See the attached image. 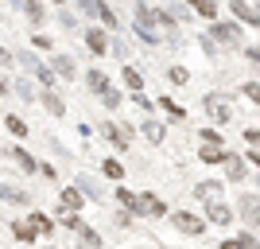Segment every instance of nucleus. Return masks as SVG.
I'll return each mask as SVG.
<instances>
[{
	"instance_id": "49",
	"label": "nucleus",
	"mask_w": 260,
	"mask_h": 249,
	"mask_svg": "<svg viewBox=\"0 0 260 249\" xmlns=\"http://www.w3.org/2000/svg\"><path fill=\"white\" fill-rule=\"evenodd\" d=\"M8 94H12V82H8L4 74H0V98H8Z\"/></svg>"
},
{
	"instance_id": "41",
	"label": "nucleus",
	"mask_w": 260,
	"mask_h": 249,
	"mask_svg": "<svg viewBox=\"0 0 260 249\" xmlns=\"http://www.w3.org/2000/svg\"><path fill=\"white\" fill-rule=\"evenodd\" d=\"M0 66H4V70H16V51H12V47H0Z\"/></svg>"
},
{
	"instance_id": "25",
	"label": "nucleus",
	"mask_w": 260,
	"mask_h": 249,
	"mask_svg": "<svg viewBox=\"0 0 260 249\" xmlns=\"http://www.w3.org/2000/svg\"><path fill=\"white\" fill-rule=\"evenodd\" d=\"M27 222L35 226V234H39V238H51V234H54V218H47L43 210H31V214H27Z\"/></svg>"
},
{
	"instance_id": "14",
	"label": "nucleus",
	"mask_w": 260,
	"mask_h": 249,
	"mask_svg": "<svg viewBox=\"0 0 260 249\" xmlns=\"http://www.w3.org/2000/svg\"><path fill=\"white\" fill-rule=\"evenodd\" d=\"M221 191H225L221 179H202V183L194 187V199L198 203H221Z\"/></svg>"
},
{
	"instance_id": "17",
	"label": "nucleus",
	"mask_w": 260,
	"mask_h": 249,
	"mask_svg": "<svg viewBox=\"0 0 260 249\" xmlns=\"http://www.w3.org/2000/svg\"><path fill=\"white\" fill-rule=\"evenodd\" d=\"M23 16H27V23L31 27H43L47 23V0H23Z\"/></svg>"
},
{
	"instance_id": "20",
	"label": "nucleus",
	"mask_w": 260,
	"mask_h": 249,
	"mask_svg": "<svg viewBox=\"0 0 260 249\" xmlns=\"http://www.w3.org/2000/svg\"><path fill=\"white\" fill-rule=\"evenodd\" d=\"M74 187H78L86 199H93V203H105V191L98 187V179H89V175H74Z\"/></svg>"
},
{
	"instance_id": "43",
	"label": "nucleus",
	"mask_w": 260,
	"mask_h": 249,
	"mask_svg": "<svg viewBox=\"0 0 260 249\" xmlns=\"http://www.w3.org/2000/svg\"><path fill=\"white\" fill-rule=\"evenodd\" d=\"M98 4H101V0H78V12L93 20V16H98Z\"/></svg>"
},
{
	"instance_id": "53",
	"label": "nucleus",
	"mask_w": 260,
	"mask_h": 249,
	"mask_svg": "<svg viewBox=\"0 0 260 249\" xmlns=\"http://www.w3.org/2000/svg\"><path fill=\"white\" fill-rule=\"evenodd\" d=\"M0 129H4V121H0Z\"/></svg>"
},
{
	"instance_id": "27",
	"label": "nucleus",
	"mask_w": 260,
	"mask_h": 249,
	"mask_svg": "<svg viewBox=\"0 0 260 249\" xmlns=\"http://www.w3.org/2000/svg\"><path fill=\"white\" fill-rule=\"evenodd\" d=\"M4 129H8L12 136H16V141H23V136L31 132V125H27L23 117H16V113H8V117H4Z\"/></svg>"
},
{
	"instance_id": "23",
	"label": "nucleus",
	"mask_w": 260,
	"mask_h": 249,
	"mask_svg": "<svg viewBox=\"0 0 260 249\" xmlns=\"http://www.w3.org/2000/svg\"><path fill=\"white\" fill-rule=\"evenodd\" d=\"M120 78H124V86H128V94H144V74L136 70L132 63L120 66Z\"/></svg>"
},
{
	"instance_id": "37",
	"label": "nucleus",
	"mask_w": 260,
	"mask_h": 249,
	"mask_svg": "<svg viewBox=\"0 0 260 249\" xmlns=\"http://www.w3.org/2000/svg\"><path fill=\"white\" fill-rule=\"evenodd\" d=\"M31 47H35V51H54V39H51V35H43V32H35L31 35Z\"/></svg>"
},
{
	"instance_id": "6",
	"label": "nucleus",
	"mask_w": 260,
	"mask_h": 249,
	"mask_svg": "<svg viewBox=\"0 0 260 249\" xmlns=\"http://www.w3.org/2000/svg\"><path fill=\"white\" fill-rule=\"evenodd\" d=\"M0 156H8V160L16 163V168H20L23 175H39V160H35V156H31L27 148H23V144H16V141H12L8 148L0 152Z\"/></svg>"
},
{
	"instance_id": "18",
	"label": "nucleus",
	"mask_w": 260,
	"mask_h": 249,
	"mask_svg": "<svg viewBox=\"0 0 260 249\" xmlns=\"http://www.w3.org/2000/svg\"><path fill=\"white\" fill-rule=\"evenodd\" d=\"M140 132H144V141H148V144H163V141H167V129H163V121H155V117H144Z\"/></svg>"
},
{
	"instance_id": "29",
	"label": "nucleus",
	"mask_w": 260,
	"mask_h": 249,
	"mask_svg": "<svg viewBox=\"0 0 260 249\" xmlns=\"http://www.w3.org/2000/svg\"><path fill=\"white\" fill-rule=\"evenodd\" d=\"M12 238H20V241H35L39 234H35V226H31V222L16 218V222H12Z\"/></svg>"
},
{
	"instance_id": "22",
	"label": "nucleus",
	"mask_w": 260,
	"mask_h": 249,
	"mask_svg": "<svg viewBox=\"0 0 260 249\" xmlns=\"http://www.w3.org/2000/svg\"><path fill=\"white\" fill-rule=\"evenodd\" d=\"M0 203L27 206V203H31V195H27V191H20V187H12V183H0Z\"/></svg>"
},
{
	"instance_id": "9",
	"label": "nucleus",
	"mask_w": 260,
	"mask_h": 249,
	"mask_svg": "<svg viewBox=\"0 0 260 249\" xmlns=\"http://www.w3.org/2000/svg\"><path fill=\"white\" fill-rule=\"evenodd\" d=\"M229 12H233V20L245 23V27H260V12L252 0H229Z\"/></svg>"
},
{
	"instance_id": "10",
	"label": "nucleus",
	"mask_w": 260,
	"mask_h": 249,
	"mask_svg": "<svg viewBox=\"0 0 260 249\" xmlns=\"http://www.w3.org/2000/svg\"><path fill=\"white\" fill-rule=\"evenodd\" d=\"M82 206H86V195H82L74 183L58 191V210H66V214H82Z\"/></svg>"
},
{
	"instance_id": "34",
	"label": "nucleus",
	"mask_w": 260,
	"mask_h": 249,
	"mask_svg": "<svg viewBox=\"0 0 260 249\" xmlns=\"http://www.w3.org/2000/svg\"><path fill=\"white\" fill-rule=\"evenodd\" d=\"M16 66H23L27 74H35V66H39V59H35L31 51H16Z\"/></svg>"
},
{
	"instance_id": "46",
	"label": "nucleus",
	"mask_w": 260,
	"mask_h": 249,
	"mask_svg": "<svg viewBox=\"0 0 260 249\" xmlns=\"http://www.w3.org/2000/svg\"><path fill=\"white\" fill-rule=\"evenodd\" d=\"M39 175H47V179H58V172H54V163L39 160Z\"/></svg>"
},
{
	"instance_id": "44",
	"label": "nucleus",
	"mask_w": 260,
	"mask_h": 249,
	"mask_svg": "<svg viewBox=\"0 0 260 249\" xmlns=\"http://www.w3.org/2000/svg\"><path fill=\"white\" fill-rule=\"evenodd\" d=\"M128 101H132V105H140V109H144V113H152V109H155V105H152V101L144 98V94H128Z\"/></svg>"
},
{
	"instance_id": "4",
	"label": "nucleus",
	"mask_w": 260,
	"mask_h": 249,
	"mask_svg": "<svg viewBox=\"0 0 260 249\" xmlns=\"http://www.w3.org/2000/svg\"><path fill=\"white\" fill-rule=\"evenodd\" d=\"M237 218L245 222V230H260V195L256 191H241L237 195Z\"/></svg>"
},
{
	"instance_id": "32",
	"label": "nucleus",
	"mask_w": 260,
	"mask_h": 249,
	"mask_svg": "<svg viewBox=\"0 0 260 249\" xmlns=\"http://www.w3.org/2000/svg\"><path fill=\"white\" fill-rule=\"evenodd\" d=\"M167 82L186 86V82H190V70H186V66H179V63H171V66H167Z\"/></svg>"
},
{
	"instance_id": "47",
	"label": "nucleus",
	"mask_w": 260,
	"mask_h": 249,
	"mask_svg": "<svg viewBox=\"0 0 260 249\" xmlns=\"http://www.w3.org/2000/svg\"><path fill=\"white\" fill-rule=\"evenodd\" d=\"M245 141H249L252 148H260V129H252V125H249V129H245Z\"/></svg>"
},
{
	"instance_id": "48",
	"label": "nucleus",
	"mask_w": 260,
	"mask_h": 249,
	"mask_svg": "<svg viewBox=\"0 0 260 249\" xmlns=\"http://www.w3.org/2000/svg\"><path fill=\"white\" fill-rule=\"evenodd\" d=\"M245 160L252 163V168H260V148H252V152H245Z\"/></svg>"
},
{
	"instance_id": "26",
	"label": "nucleus",
	"mask_w": 260,
	"mask_h": 249,
	"mask_svg": "<svg viewBox=\"0 0 260 249\" xmlns=\"http://www.w3.org/2000/svg\"><path fill=\"white\" fill-rule=\"evenodd\" d=\"M98 20H101V27H105L109 35H117V32H120V20H117V12L109 8L105 0H101V4H98Z\"/></svg>"
},
{
	"instance_id": "50",
	"label": "nucleus",
	"mask_w": 260,
	"mask_h": 249,
	"mask_svg": "<svg viewBox=\"0 0 260 249\" xmlns=\"http://www.w3.org/2000/svg\"><path fill=\"white\" fill-rule=\"evenodd\" d=\"M47 4H54V8H66V0H47Z\"/></svg>"
},
{
	"instance_id": "2",
	"label": "nucleus",
	"mask_w": 260,
	"mask_h": 249,
	"mask_svg": "<svg viewBox=\"0 0 260 249\" xmlns=\"http://www.w3.org/2000/svg\"><path fill=\"white\" fill-rule=\"evenodd\" d=\"M202 113L214 125H233V94H206L202 98Z\"/></svg>"
},
{
	"instance_id": "21",
	"label": "nucleus",
	"mask_w": 260,
	"mask_h": 249,
	"mask_svg": "<svg viewBox=\"0 0 260 249\" xmlns=\"http://www.w3.org/2000/svg\"><path fill=\"white\" fill-rule=\"evenodd\" d=\"M39 101H43V109H47V113H51V117H58V121L66 117V101L58 98L54 90H43V94H39Z\"/></svg>"
},
{
	"instance_id": "52",
	"label": "nucleus",
	"mask_w": 260,
	"mask_h": 249,
	"mask_svg": "<svg viewBox=\"0 0 260 249\" xmlns=\"http://www.w3.org/2000/svg\"><path fill=\"white\" fill-rule=\"evenodd\" d=\"M256 12H260V0H256Z\"/></svg>"
},
{
	"instance_id": "16",
	"label": "nucleus",
	"mask_w": 260,
	"mask_h": 249,
	"mask_svg": "<svg viewBox=\"0 0 260 249\" xmlns=\"http://www.w3.org/2000/svg\"><path fill=\"white\" fill-rule=\"evenodd\" d=\"M51 70L62 78V82H78V66H74L70 54H54V59H51Z\"/></svg>"
},
{
	"instance_id": "39",
	"label": "nucleus",
	"mask_w": 260,
	"mask_h": 249,
	"mask_svg": "<svg viewBox=\"0 0 260 249\" xmlns=\"http://www.w3.org/2000/svg\"><path fill=\"white\" fill-rule=\"evenodd\" d=\"M241 51H245V59H249V66H256V70H260V43H245Z\"/></svg>"
},
{
	"instance_id": "12",
	"label": "nucleus",
	"mask_w": 260,
	"mask_h": 249,
	"mask_svg": "<svg viewBox=\"0 0 260 249\" xmlns=\"http://www.w3.org/2000/svg\"><path fill=\"white\" fill-rule=\"evenodd\" d=\"M233 206L229 203H206V222L210 226H233Z\"/></svg>"
},
{
	"instance_id": "13",
	"label": "nucleus",
	"mask_w": 260,
	"mask_h": 249,
	"mask_svg": "<svg viewBox=\"0 0 260 249\" xmlns=\"http://www.w3.org/2000/svg\"><path fill=\"white\" fill-rule=\"evenodd\" d=\"M113 195H117L120 210H128L132 218H144V206H140V195H136V191H128V187H113Z\"/></svg>"
},
{
	"instance_id": "8",
	"label": "nucleus",
	"mask_w": 260,
	"mask_h": 249,
	"mask_svg": "<svg viewBox=\"0 0 260 249\" xmlns=\"http://www.w3.org/2000/svg\"><path fill=\"white\" fill-rule=\"evenodd\" d=\"M82 39H86V47H89L93 59H105V54H109V39H113V35H109L105 27H93V23H89V27H82Z\"/></svg>"
},
{
	"instance_id": "5",
	"label": "nucleus",
	"mask_w": 260,
	"mask_h": 249,
	"mask_svg": "<svg viewBox=\"0 0 260 249\" xmlns=\"http://www.w3.org/2000/svg\"><path fill=\"white\" fill-rule=\"evenodd\" d=\"M171 226L179 230V234H186V238H202V234H206V218H198L194 210H175L171 214Z\"/></svg>"
},
{
	"instance_id": "30",
	"label": "nucleus",
	"mask_w": 260,
	"mask_h": 249,
	"mask_svg": "<svg viewBox=\"0 0 260 249\" xmlns=\"http://www.w3.org/2000/svg\"><path fill=\"white\" fill-rule=\"evenodd\" d=\"M78 241H82L86 249H101V245H105V241H101V234H98L93 226H82V230H78Z\"/></svg>"
},
{
	"instance_id": "1",
	"label": "nucleus",
	"mask_w": 260,
	"mask_h": 249,
	"mask_svg": "<svg viewBox=\"0 0 260 249\" xmlns=\"http://www.w3.org/2000/svg\"><path fill=\"white\" fill-rule=\"evenodd\" d=\"M210 39H214L217 47L237 51V47H245V27H241L237 20H214L210 23Z\"/></svg>"
},
{
	"instance_id": "24",
	"label": "nucleus",
	"mask_w": 260,
	"mask_h": 249,
	"mask_svg": "<svg viewBox=\"0 0 260 249\" xmlns=\"http://www.w3.org/2000/svg\"><path fill=\"white\" fill-rule=\"evenodd\" d=\"M198 160L202 163H229V152L217 144H198Z\"/></svg>"
},
{
	"instance_id": "35",
	"label": "nucleus",
	"mask_w": 260,
	"mask_h": 249,
	"mask_svg": "<svg viewBox=\"0 0 260 249\" xmlns=\"http://www.w3.org/2000/svg\"><path fill=\"white\" fill-rule=\"evenodd\" d=\"M159 109H167V113H171L175 121H186V109H183V105H175L171 98H159Z\"/></svg>"
},
{
	"instance_id": "15",
	"label": "nucleus",
	"mask_w": 260,
	"mask_h": 249,
	"mask_svg": "<svg viewBox=\"0 0 260 249\" xmlns=\"http://www.w3.org/2000/svg\"><path fill=\"white\" fill-rule=\"evenodd\" d=\"M186 8L194 12L198 20H206V23H214L217 16H221V4H217V0H186Z\"/></svg>"
},
{
	"instance_id": "28",
	"label": "nucleus",
	"mask_w": 260,
	"mask_h": 249,
	"mask_svg": "<svg viewBox=\"0 0 260 249\" xmlns=\"http://www.w3.org/2000/svg\"><path fill=\"white\" fill-rule=\"evenodd\" d=\"M101 175H105V179H113V183H120V179H124V163L113 160V156H105V160H101Z\"/></svg>"
},
{
	"instance_id": "33",
	"label": "nucleus",
	"mask_w": 260,
	"mask_h": 249,
	"mask_svg": "<svg viewBox=\"0 0 260 249\" xmlns=\"http://www.w3.org/2000/svg\"><path fill=\"white\" fill-rule=\"evenodd\" d=\"M35 78L43 82V90H54V78H58V74L51 70V63H39V66H35Z\"/></svg>"
},
{
	"instance_id": "42",
	"label": "nucleus",
	"mask_w": 260,
	"mask_h": 249,
	"mask_svg": "<svg viewBox=\"0 0 260 249\" xmlns=\"http://www.w3.org/2000/svg\"><path fill=\"white\" fill-rule=\"evenodd\" d=\"M113 226L117 230H132V214L128 210H117V214H113Z\"/></svg>"
},
{
	"instance_id": "3",
	"label": "nucleus",
	"mask_w": 260,
	"mask_h": 249,
	"mask_svg": "<svg viewBox=\"0 0 260 249\" xmlns=\"http://www.w3.org/2000/svg\"><path fill=\"white\" fill-rule=\"evenodd\" d=\"M132 132H136V125H128V121H105V125H101V141L113 144L117 152H128Z\"/></svg>"
},
{
	"instance_id": "45",
	"label": "nucleus",
	"mask_w": 260,
	"mask_h": 249,
	"mask_svg": "<svg viewBox=\"0 0 260 249\" xmlns=\"http://www.w3.org/2000/svg\"><path fill=\"white\" fill-rule=\"evenodd\" d=\"M101 101H105V105H109V109H117V105H120V101H124V94H120V90H113V94H109V98H101Z\"/></svg>"
},
{
	"instance_id": "7",
	"label": "nucleus",
	"mask_w": 260,
	"mask_h": 249,
	"mask_svg": "<svg viewBox=\"0 0 260 249\" xmlns=\"http://www.w3.org/2000/svg\"><path fill=\"white\" fill-rule=\"evenodd\" d=\"M82 82H86V90H89V94H93V98H109V94L117 90V86H113V78H109L105 70H101V66H89Z\"/></svg>"
},
{
	"instance_id": "31",
	"label": "nucleus",
	"mask_w": 260,
	"mask_h": 249,
	"mask_svg": "<svg viewBox=\"0 0 260 249\" xmlns=\"http://www.w3.org/2000/svg\"><path fill=\"white\" fill-rule=\"evenodd\" d=\"M12 94H16L20 101H35V86L27 82V78H16V82H12Z\"/></svg>"
},
{
	"instance_id": "51",
	"label": "nucleus",
	"mask_w": 260,
	"mask_h": 249,
	"mask_svg": "<svg viewBox=\"0 0 260 249\" xmlns=\"http://www.w3.org/2000/svg\"><path fill=\"white\" fill-rule=\"evenodd\" d=\"M8 4H12V8H16V12H20V8H23V0H8Z\"/></svg>"
},
{
	"instance_id": "19",
	"label": "nucleus",
	"mask_w": 260,
	"mask_h": 249,
	"mask_svg": "<svg viewBox=\"0 0 260 249\" xmlns=\"http://www.w3.org/2000/svg\"><path fill=\"white\" fill-rule=\"evenodd\" d=\"M225 175H229V183H245V179H249V160H245V156H229Z\"/></svg>"
},
{
	"instance_id": "36",
	"label": "nucleus",
	"mask_w": 260,
	"mask_h": 249,
	"mask_svg": "<svg viewBox=\"0 0 260 249\" xmlns=\"http://www.w3.org/2000/svg\"><path fill=\"white\" fill-rule=\"evenodd\" d=\"M58 23H62L66 32H78V16L70 8H58Z\"/></svg>"
},
{
	"instance_id": "11",
	"label": "nucleus",
	"mask_w": 260,
	"mask_h": 249,
	"mask_svg": "<svg viewBox=\"0 0 260 249\" xmlns=\"http://www.w3.org/2000/svg\"><path fill=\"white\" fill-rule=\"evenodd\" d=\"M140 206H144V218H171L167 203H163L155 191H140Z\"/></svg>"
},
{
	"instance_id": "40",
	"label": "nucleus",
	"mask_w": 260,
	"mask_h": 249,
	"mask_svg": "<svg viewBox=\"0 0 260 249\" xmlns=\"http://www.w3.org/2000/svg\"><path fill=\"white\" fill-rule=\"evenodd\" d=\"M241 94H245L252 105H260V82H245V86H241Z\"/></svg>"
},
{
	"instance_id": "38",
	"label": "nucleus",
	"mask_w": 260,
	"mask_h": 249,
	"mask_svg": "<svg viewBox=\"0 0 260 249\" xmlns=\"http://www.w3.org/2000/svg\"><path fill=\"white\" fill-rule=\"evenodd\" d=\"M198 144H217V148H221L225 141H221V132H217V129H202V132H198Z\"/></svg>"
}]
</instances>
